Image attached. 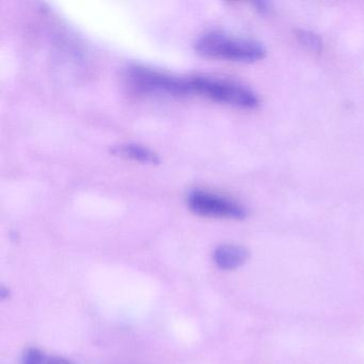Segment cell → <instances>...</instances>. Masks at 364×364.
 Segmentation results:
<instances>
[{
    "instance_id": "6da1fadb",
    "label": "cell",
    "mask_w": 364,
    "mask_h": 364,
    "mask_svg": "<svg viewBox=\"0 0 364 364\" xmlns=\"http://www.w3.org/2000/svg\"><path fill=\"white\" fill-rule=\"evenodd\" d=\"M198 54L206 58L236 63H255L266 57V48L259 42L233 37L221 31L204 33L196 41Z\"/></svg>"
},
{
    "instance_id": "7a4b0ae2",
    "label": "cell",
    "mask_w": 364,
    "mask_h": 364,
    "mask_svg": "<svg viewBox=\"0 0 364 364\" xmlns=\"http://www.w3.org/2000/svg\"><path fill=\"white\" fill-rule=\"evenodd\" d=\"M191 93L242 109H255L259 105L257 95L250 89L232 80L210 76L189 77Z\"/></svg>"
},
{
    "instance_id": "3957f363",
    "label": "cell",
    "mask_w": 364,
    "mask_h": 364,
    "mask_svg": "<svg viewBox=\"0 0 364 364\" xmlns=\"http://www.w3.org/2000/svg\"><path fill=\"white\" fill-rule=\"evenodd\" d=\"M125 78L129 88L139 95L183 97L191 93L189 78L178 77L141 65L129 68Z\"/></svg>"
},
{
    "instance_id": "277c9868",
    "label": "cell",
    "mask_w": 364,
    "mask_h": 364,
    "mask_svg": "<svg viewBox=\"0 0 364 364\" xmlns=\"http://www.w3.org/2000/svg\"><path fill=\"white\" fill-rule=\"evenodd\" d=\"M187 206L193 214L208 218L234 219L246 218V208L242 204L228 199L217 193L195 189L187 195Z\"/></svg>"
},
{
    "instance_id": "5b68a950",
    "label": "cell",
    "mask_w": 364,
    "mask_h": 364,
    "mask_svg": "<svg viewBox=\"0 0 364 364\" xmlns=\"http://www.w3.org/2000/svg\"><path fill=\"white\" fill-rule=\"evenodd\" d=\"M249 257L248 249L240 245H221L214 251V262L223 270L237 269L248 261Z\"/></svg>"
},
{
    "instance_id": "8992f818",
    "label": "cell",
    "mask_w": 364,
    "mask_h": 364,
    "mask_svg": "<svg viewBox=\"0 0 364 364\" xmlns=\"http://www.w3.org/2000/svg\"><path fill=\"white\" fill-rule=\"evenodd\" d=\"M112 154L117 156L123 157V159H132V161H139L142 164H159L161 161L159 155L146 148L138 144H121L114 146L112 149Z\"/></svg>"
},
{
    "instance_id": "52a82bcc",
    "label": "cell",
    "mask_w": 364,
    "mask_h": 364,
    "mask_svg": "<svg viewBox=\"0 0 364 364\" xmlns=\"http://www.w3.org/2000/svg\"><path fill=\"white\" fill-rule=\"evenodd\" d=\"M22 364H73V362L58 355H48L37 348H29L23 355Z\"/></svg>"
},
{
    "instance_id": "ba28073f",
    "label": "cell",
    "mask_w": 364,
    "mask_h": 364,
    "mask_svg": "<svg viewBox=\"0 0 364 364\" xmlns=\"http://www.w3.org/2000/svg\"><path fill=\"white\" fill-rule=\"evenodd\" d=\"M296 37H297L298 42L311 52L321 53L323 50V41L316 33L304 31V29H299V31H296Z\"/></svg>"
},
{
    "instance_id": "9c48e42d",
    "label": "cell",
    "mask_w": 364,
    "mask_h": 364,
    "mask_svg": "<svg viewBox=\"0 0 364 364\" xmlns=\"http://www.w3.org/2000/svg\"><path fill=\"white\" fill-rule=\"evenodd\" d=\"M255 6L257 7V11L261 12V14H265V12L268 11V5L266 3H263V1L255 3Z\"/></svg>"
},
{
    "instance_id": "30bf717a",
    "label": "cell",
    "mask_w": 364,
    "mask_h": 364,
    "mask_svg": "<svg viewBox=\"0 0 364 364\" xmlns=\"http://www.w3.org/2000/svg\"><path fill=\"white\" fill-rule=\"evenodd\" d=\"M10 296V291L9 289H7L6 287H0V297H1V299H6V298L9 297Z\"/></svg>"
}]
</instances>
